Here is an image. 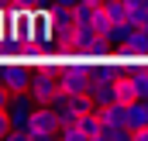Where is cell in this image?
Returning a JSON list of instances; mask_svg holds the SVG:
<instances>
[{
    "instance_id": "1",
    "label": "cell",
    "mask_w": 148,
    "mask_h": 141,
    "mask_svg": "<svg viewBox=\"0 0 148 141\" xmlns=\"http://www.w3.org/2000/svg\"><path fill=\"white\" fill-rule=\"evenodd\" d=\"M55 134H62V120H59L55 103H38L31 120H28V138L31 141H48Z\"/></svg>"
},
{
    "instance_id": "2",
    "label": "cell",
    "mask_w": 148,
    "mask_h": 141,
    "mask_svg": "<svg viewBox=\"0 0 148 141\" xmlns=\"http://www.w3.org/2000/svg\"><path fill=\"white\" fill-rule=\"evenodd\" d=\"M69 72H59V97H79V93H90V72L86 69V62L79 59L73 66H66Z\"/></svg>"
},
{
    "instance_id": "3",
    "label": "cell",
    "mask_w": 148,
    "mask_h": 141,
    "mask_svg": "<svg viewBox=\"0 0 148 141\" xmlns=\"http://www.w3.org/2000/svg\"><path fill=\"white\" fill-rule=\"evenodd\" d=\"M28 93H31L35 103H55V100H59V72H55V76H52V72H38V76H31Z\"/></svg>"
},
{
    "instance_id": "4",
    "label": "cell",
    "mask_w": 148,
    "mask_h": 141,
    "mask_svg": "<svg viewBox=\"0 0 148 141\" xmlns=\"http://www.w3.org/2000/svg\"><path fill=\"white\" fill-rule=\"evenodd\" d=\"M76 124L83 127V134H86V141H103V131H107V120H103L100 107H97V110H90V114H83V117H79Z\"/></svg>"
},
{
    "instance_id": "5",
    "label": "cell",
    "mask_w": 148,
    "mask_h": 141,
    "mask_svg": "<svg viewBox=\"0 0 148 141\" xmlns=\"http://www.w3.org/2000/svg\"><path fill=\"white\" fill-rule=\"evenodd\" d=\"M114 100H121V103L141 100V97H138V86H134V72H121V76L114 79Z\"/></svg>"
},
{
    "instance_id": "6",
    "label": "cell",
    "mask_w": 148,
    "mask_h": 141,
    "mask_svg": "<svg viewBox=\"0 0 148 141\" xmlns=\"http://www.w3.org/2000/svg\"><path fill=\"white\" fill-rule=\"evenodd\" d=\"M100 114H103V120H107V127H127V103H121V100H114V103L100 107Z\"/></svg>"
},
{
    "instance_id": "7",
    "label": "cell",
    "mask_w": 148,
    "mask_h": 141,
    "mask_svg": "<svg viewBox=\"0 0 148 141\" xmlns=\"http://www.w3.org/2000/svg\"><path fill=\"white\" fill-rule=\"evenodd\" d=\"M90 97L97 100V107L114 103V83H100V79H90Z\"/></svg>"
},
{
    "instance_id": "8",
    "label": "cell",
    "mask_w": 148,
    "mask_h": 141,
    "mask_svg": "<svg viewBox=\"0 0 148 141\" xmlns=\"http://www.w3.org/2000/svg\"><path fill=\"white\" fill-rule=\"evenodd\" d=\"M10 131H14V114L10 107H0V138H10Z\"/></svg>"
},
{
    "instance_id": "9",
    "label": "cell",
    "mask_w": 148,
    "mask_h": 141,
    "mask_svg": "<svg viewBox=\"0 0 148 141\" xmlns=\"http://www.w3.org/2000/svg\"><path fill=\"white\" fill-rule=\"evenodd\" d=\"M62 138L66 141H86V134H83L79 124H66V127H62Z\"/></svg>"
},
{
    "instance_id": "10",
    "label": "cell",
    "mask_w": 148,
    "mask_h": 141,
    "mask_svg": "<svg viewBox=\"0 0 148 141\" xmlns=\"http://www.w3.org/2000/svg\"><path fill=\"white\" fill-rule=\"evenodd\" d=\"M131 138L134 141H148V124L145 127H131Z\"/></svg>"
},
{
    "instance_id": "11",
    "label": "cell",
    "mask_w": 148,
    "mask_h": 141,
    "mask_svg": "<svg viewBox=\"0 0 148 141\" xmlns=\"http://www.w3.org/2000/svg\"><path fill=\"white\" fill-rule=\"evenodd\" d=\"M124 3H127V7H141L145 0H124Z\"/></svg>"
},
{
    "instance_id": "12",
    "label": "cell",
    "mask_w": 148,
    "mask_h": 141,
    "mask_svg": "<svg viewBox=\"0 0 148 141\" xmlns=\"http://www.w3.org/2000/svg\"><path fill=\"white\" fill-rule=\"evenodd\" d=\"M145 7H148V0H145Z\"/></svg>"
}]
</instances>
